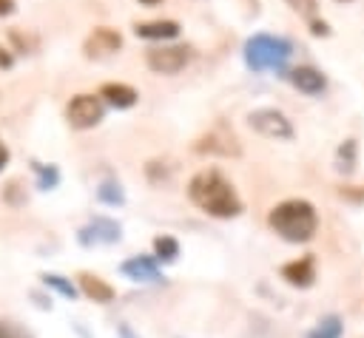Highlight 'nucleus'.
Masks as SVG:
<instances>
[{
    "label": "nucleus",
    "mask_w": 364,
    "mask_h": 338,
    "mask_svg": "<svg viewBox=\"0 0 364 338\" xmlns=\"http://www.w3.org/2000/svg\"><path fill=\"white\" fill-rule=\"evenodd\" d=\"M188 199L202 213L216 216V219H233V216L242 213V199H239L233 182L216 168H202L191 176Z\"/></svg>",
    "instance_id": "obj_1"
},
{
    "label": "nucleus",
    "mask_w": 364,
    "mask_h": 338,
    "mask_svg": "<svg viewBox=\"0 0 364 338\" xmlns=\"http://www.w3.org/2000/svg\"><path fill=\"white\" fill-rule=\"evenodd\" d=\"M267 224L284 241L304 244L318 230V213L307 199H284L267 213Z\"/></svg>",
    "instance_id": "obj_2"
},
{
    "label": "nucleus",
    "mask_w": 364,
    "mask_h": 338,
    "mask_svg": "<svg viewBox=\"0 0 364 338\" xmlns=\"http://www.w3.org/2000/svg\"><path fill=\"white\" fill-rule=\"evenodd\" d=\"M245 65L256 74L262 71H284L293 57V43L279 34H253L245 40Z\"/></svg>",
    "instance_id": "obj_3"
},
{
    "label": "nucleus",
    "mask_w": 364,
    "mask_h": 338,
    "mask_svg": "<svg viewBox=\"0 0 364 338\" xmlns=\"http://www.w3.org/2000/svg\"><path fill=\"white\" fill-rule=\"evenodd\" d=\"M247 125H250L256 133H262V136H267V139H276V142H290V139L296 136L293 122L287 119V114L279 111V108H270V105L253 108V111L247 114Z\"/></svg>",
    "instance_id": "obj_4"
},
{
    "label": "nucleus",
    "mask_w": 364,
    "mask_h": 338,
    "mask_svg": "<svg viewBox=\"0 0 364 338\" xmlns=\"http://www.w3.org/2000/svg\"><path fill=\"white\" fill-rule=\"evenodd\" d=\"M105 116V102L100 94H74L65 105V122L77 131L100 125Z\"/></svg>",
    "instance_id": "obj_5"
},
{
    "label": "nucleus",
    "mask_w": 364,
    "mask_h": 338,
    "mask_svg": "<svg viewBox=\"0 0 364 338\" xmlns=\"http://www.w3.org/2000/svg\"><path fill=\"white\" fill-rule=\"evenodd\" d=\"M193 57V48L191 45H154L148 48L145 54V65L154 71V74H179Z\"/></svg>",
    "instance_id": "obj_6"
},
{
    "label": "nucleus",
    "mask_w": 364,
    "mask_h": 338,
    "mask_svg": "<svg viewBox=\"0 0 364 338\" xmlns=\"http://www.w3.org/2000/svg\"><path fill=\"white\" fill-rule=\"evenodd\" d=\"M196 153H216V156H239L242 145L239 136L233 133V128H228L225 122H216L213 128H208V133H202L193 142Z\"/></svg>",
    "instance_id": "obj_7"
},
{
    "label": "nucleus",
    "mask_w": 364,
    "mask_h": 338,
    "mask_svg": "<svg viewBox=\"0 0 364 338\" xmlns=\"http://www.w3.org/2000/svg\"><path fill=\"white\" fill-rule=\"evenodd\" d=\"M77 239H80V244H82V247L117 244V241L122 239V227H119L114 219H108V216H94L88 224H82V227H80Z\"/></svg>",
    "instance_id": "obj_8"
},
{
    "label": "nucleus",
    "mask_w": 364,
    "mask_h": 338,
    "mask_svg": "<svg viewBox=\"0 0 364 338\" xmlns=\"http://www.w3.org/2000/svg\"><path fill=\"white\" fill-rule=\"evenodd\" d=\"M119 48H122V34H119L117 28H111V26H97V28L85 37V43H82V54L91 57V60L108 57V54H114V51H119Z\"/></svg>",
    "instance_id": "obj_9"
},
{
    "label": "nucleus",
    "mask_w": 364,
    "mask_h": 338,
    "mask_svg": "<svg viewBox=\"0 0 364 338\" xmlns=\"http://www.w3.org/2000/svg\"><path fill=\"white\" fill-rule=\"evenodd\" d=\"M287 80L293 82V88H299L307 97H318L327 91V77L316 65H296L287 71Z\"/></svg>",
    "instance_id": "obj_10"
},
{
    "label": "nucleus",
    "mask_w": 364,
    "mask_h": 338,
    "mask_svg": "<svg viewBox=\"0 0 364 338\" xmlns=\"http://www.w3.org/2000/svg\"><path fill=\"white\" fill-rule=\"evenodd\" d=\"M122 276H128L131 281H145V284H154V281H162V273H159V264L154 256H131L122 261Z\"/></svg>",
    "instance_id": "obj_11"
},
{
    "label": "nucleus",
    "mask_w": 364,
    "mask_h": 338,
    "mask_svg": "<svg viewBox=\"0 0 364 338\" xmlns=\"http://www.w3.org/2000/svg\"><path fill=\"white\" fill-rule=\"evenodd\" d=\"M100 97L105 105L117 108V111H125V108H134L136 99H139V91L131 88L128 82H102L100 85Z\"/></svg>",
    "instance_id": "obj_12"
},
{
    "label": "nucleus",
    "mask_w": 364,
    "mask_h": 338,
    "mask_svg": "<svg viewBox=\"0 0 364 338\" xmlns=\"http://www.w3.org/2000/svg\"><path fill=\"white\" fill-rule=\"evenodd\" d=\"M282 278L287 284H293V287H310L316 281V261H313V256H301L296 261H287L282 267Z\"/></svg>",
    "instance_id": "obj_13"
},
{
    "label": "nucleus",
    "mask_w": 364,
    "mask_h": 338,
    "mask_svg": "<svg viewBox=\"0 0 364 338\" xmlns=\"http://www.w3.org/2000/svg\"><path fill=\"white\" fill-rule=\"evenodd\" d=\"M134 34L142 40H173L179 34V23L176 20H145V23H134Z\"/></svg>",
    "instance_id": "obj_14"
},
{
    "label": "nucleus",
    "mask_w": 364,
    "mask_h": 338,
    "mask_svg": "<svg viewBox=\"0 0 364 338\" xmlns=\"http://www.w3.org/2000/svg\"><path fill=\"white\" fill-rule=\"evenodd\" d=\"M80 290H82L88 298L100 301V304H105V301L114 298V287H111L108 281H102L100 276H94V273H80Z\"/></svg>",
    "instance_id": "obj_15"
},
{
    "label": "nucleus",
    "mask_w": 364,
    "mask_h": 338,
    "mask_svg": "<svg viewBox=\"0 0 364 338\" xmlns=\"http://www.w3.org/2000/svg\"><path fill=\"white\" fill-rule=\"evenodd\" d=\"M344 335V321L338 315H324L310 332L307 338H341Z\"/></svg>",
    "instance_id": "obj_16"
},
{
    "label": "nucleus",
    "mask_w": 364,
    "mask_h": 338,
    "mask_svg": "<svg viewBox=\"0 0 364 338\" xmlns=\"http://www.w3.org/2000/svg\"><path fill=\"white\" fill-rule=\"evenodd\" d=\"M355 151H358L355 139H344V145L336 153V170L338 173H353L355 170Z\"/></svg>",
    "instance_id": "obj_17"
},
{
    "label": "nucleus",
    "mask_w": 364,
    "mask_h": 338,
    "mask_svg": "<svg viewBox=\"0 0 364 338\" xmlns=\"http://www.w3.org/2000/svg\"><path fill=\"white\" fill-rule=\"evenodd\" d=\"M97 199L105 202V205H122L125 202V193H122V185L117 179H102L100 187H97Z\"/></svg>",
    "instance_id": "obj_18"
},
{
    "label": "nucleus",
    "mask_w": 364,
    "mask_h": 338,
    "mask_svg": "<svg viewBox=\"0 0 364 338\" xmlns=\"http://www.w3.org/2000/svg\"><path fill=\"white\" fill-rule=\"evenodd\" d=\"M31 170H34V176H37V187H40V190H51V187H57V182H60V170H57L54 165L31 162Z\"/></svg>",
    "instance_id": "obj_19"
},
{
    "label": "nucleus",
    "mask_w": 364,
    "mask_h": 338,
    "mask_svg": "<svg viewBox=\"0 0 364 338\" xmlns=\"http://www.w3.org/2000/svg\"><path fill=\"white\" fill-rule=\"evenodd\" d=\"M179 256V241L173 236H156L154 239V258L156 261H173Z\"/></svg>",
    "instance_id": "obj_20"
},
{
    "label": "nucleus",
    "mask_w": 364,
    "mask_h": 338,
    "mask_svg": "<svg viewBox=\"0 0 364 338\" xmlns=\"http://www.w3.org/2000/svg\"><path fill=\"white\" fill-rule=\"evenodd\" d=\"M43 284L46 287H54L60 295H65V298H74L77 295V287L65 278V276H57V273H43Z\"/></svg>",
    "instance_id": "obj_21"
},
{
    "label": "nucleus",
    "mask_w": 364,
    "mask_h": 338,
    "mask_svg": "<svg viewBox=\"0 0 364 338\" xmlns=\"http://www.w3.org/2000/svg\"><path fill=\"white\" fill-rule=\"evenodd\" d=\"M296 14H301L307 23L310 20H316V14H318V0H284Z\"/></svg>",
    "instance_id": "obj_22"
},
{
    "label": "nucleus",
    "mask_w": 364,
    "mask_h": 338,
    "mask_svg": "<svg viewBox=\"0 0 364 338\" xmlns=\"http://www.w3.org/2000/svg\"><path fill=\"white\" fill-rule=\"evenodd\" d=\"M0 338H34V335L17 321H0Z\"/></svg>",
    "instance_id": "obj_23"
},
{
    "label": "nucleus",
    "mask_w": 364,
    "mask_h": 338,
    "mask_svg": "<svg viewBox=\"0 0 364 338\" xmlns=\"http://www.w3.org/2000/svg\"><path fill=\"white\" fill-rule=\"evenodd\" d=\"M20 190H23V182L20 179H11L9 185H6V190H3V199L6 202H11V205H20L26 196H20Z\"/></svg>",
    "instance_id": "obj_24"
},
{
    "label": "nucleus",
    "mask_w": 364,
    "mask_h": 338,
    "mask_svg": "<svg viewBox=\"0 0 364 338\" xmlns=\"http://www.w3.org/2000/svg\"><path fill=\"white\" fill-rule=\"evenodd\" d=\"M310 34H316V37H327L330 34V26L324 23V20H310Z\"/></svg>",
    "instance_id": "obj_25"
},
{
    "label": "nucleus",
    "mask_w": 364,
    "mask_h": 338,
    "mask_svg": "<svg viewBox=\"0 0 364 338\" xmlns=\"http://www.w3.org/2000/svg\"><path fill=\"white\" fill-rule=\"evenodd\" d=\"M11 43H17V48H28V45H34V40H28V37H23V31L20 28H11Z\"/></svg>",
    "instance_id": "obj_26"
},
{
    "label": "nucleus",
    "mask_w": 364,
    "mask_h": 338,
    "mask_svg": "<svg viewBox=\"0 0 364 338\" xmlns=\"http://www.w3.org/2000/svg\"><path fill=\"white\" fill-rule=\"evenodd\" d=\"M11 65H14V54L6 45H0V68H11Z\"/></svg>",
    "instance_id": "obj_27"
},
{
    "label": "nucleus",
    "mask_w": 364,
    "mask_h": 338,
    "mask_svg": "<svg viewBox=\"0 0 364 338\" xmlns=\"http://www.w3.org/2000/svg\"><path fill=\"white\" fill-rule=\"evenodd\" d=\"M119 338H139L128 324H119Z\"/></svg>",
    "instance_id": "obj_28"
},
{
    "label": "nucleus",
    "mask_w": 364,
    "mask_h": 338,
    "mask_svg": "<svg viewBox=\"0 0 364 338\" xmlns=\"http://www.w3.org/2000/svg\"><path fill=\"white\" fill-rule=\"evenodd\" d=\"M6 162H9V148H6V142L0 139V170L6 168Z\"/></svg>",
    "instance_id": "obj_29"
},
{
    "label": "nucleus",
    "mask_w": 364,
    "mask_h": 338,
    "mask_svg": "<svg viewBox=\"0 0 364 338\" xmlns=\"http://www.w3.org/2000/svg\"><path fill=\"white\" fill-rule=\"evenodd\" d=\"M14 11V0H0V17Z\"/></svg>",
    "instance_id": "obj_30"
},
{
    "label": "nucleus",
    "mask_w": 364,
    "mask_h": 338,
    "mask_svg": "<svg viewBox=\"0 0 364 338\" xmlns=\"http://www.w3.org/2000/svg\"><path fill=\"white\" fill-rule=\"evenodd\" d=\"M142 6H156V3H162V0H139Z\"/></svg>",
    "instance_id": "obj_31"
},
{
    "label": "nucleus",
    "mask_w": 364,
    "mask_h": 338,
    "mask_svg": "<svg viewBox=\"0 0 364 338\" xmlns=\"http://www.w3.org/2000/svg\"><path fill=\"white\" fill-rule=\"evenodd\" d=\"M341 3H347V0H341Z\"/></svg>",
    "instance_id": "obj_32"
}]
</instances>
